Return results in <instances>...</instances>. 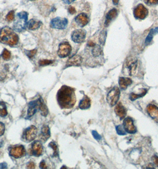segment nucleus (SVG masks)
Segmentation results:
<instances>
[{
    "mask_svg": "<svg viewBox=\"0 0 158 169\" xmlns=\"http://www.w3.org/2000/svg\"><path fill=\"white\" fill-rule=\"evenodd\" d=\"M57 101L62 109H70L73 107L76 102L74 90L72 88L63 85L57 93Z\"/></svg>",
    "mask_w": 158,
    "mask_h": 169,
    "instance_id": "nucleus-1",
    "label": "nucleus"
},
{
    "mask_svg": "<svg viewBox=\"0 0 158 169\" xmlns=\"http://www.w3.org/2000/svg\"><path fill=\"white\" fill-rule=\"evenodd\" d=\"M0 42L11 46H14L18 42V36L12 28L4 27L0 31Z\"/></svg>",
    "mask_w": 158,
    "mask_h": 169,
    "instance_id": "nucleus-2",
    "label": "nucleus"
},
{
    "mask_svg": "<svg viewBox=\"0 0 158 169\" xmlns=\"http://www.w3.org/2000/svg\"><path fill=\"white\" fill-rule=\"evenodd\" d=\"M28 14L26 11L18 13L14 23L13 29L17 32H22L27 27Z\"/></svg>",
    "mask_w": 158,
    "mask_h": 169,
    "instance_id": "nucleus-3",
    "label": "nucleus"
},
{
    "mask_svg": "<svg viewBox=\"0 0 158 169\" xmlns=\"http://www.w3.org/2000/svg\"><path fill=\"white\" fill-rule=\"evenodd\" d=\"M120 96V90L117 87H114L108 94L107 100L110 106L113 107L117 105Z\"/></svg>",
    "mask_w": 158,
    "mask_h": 169,
    "instance_id": "nucleus-4",
    "label": "nucleus"
},
{
    "mask_svg": "<svg viewBox=\"0 0 158 169\" xmlns=\"http://www.w3.org/2000/svg\"><path fill=\"white\" fill-rule=\"evenodd\" d=\"M38 134V130L36 126L32 125L24 131L23 138L25 141L31 142L36 137Z\"/></svg>",
    "mask_w": 158,
    "mask_h": 169,
    "instance_id": "nucleus-5",
    "label": "nucleus"
},
{
    "mask_svg": "<svg viewBox=\"0 0 158 169\" xmlns=\"http://www.w3.org/2000/svg\"><path fill=\"white\" fill-rule=\"evenodd\" d=\"M68 24V20L66 18L56 17L51 20L50 26L51 28L56 29H65Z\"/></svg>",
    "mask_w": 158,
    "mask_h": 169,
    "instance_id": "nucleus-6",
    "label": "nucleus"
},
{
    "mask_svg": "<svg viewBox=\"0 0 158 169\" xmlns=\"http://www.w3.org/2000/svg\"><path fill=\"white\" fill-rule=\"evenodd\" d=\"M9 154L13 157L18 158L22 157L26 154V150L23 146H16L11 147L9 151Z\"/></svg>",
    "mask_w": 158,
    "mask_h": 169,
    "instance_id": "nucleus-7",
    "label": "nucleus"
},
{
    "mask_svg": "<svg viewBox=\"0 0 158 169\" xmlns=\"http://www.w3.org/2000/svg\"><path fill=\"white\" fill-rule=\"evenodd\" d=\"M71 52V46L68 42H63L59 45L58 55L60 58H66Z\"/></svg>",
    "mask_w": 158,
    "mask_h": 169,
    "instance_id": "nucleus-8",
    "label": "nucleus"
},
{
    "mask_svg": "<svg viewBox=\"0 0 158 169\" xmlns=\"http://www.w3.org/2000/svg\"><path fill=\"white\" fill-rule=\"evenodd\" d=\"M86 32L83 29H77L74 30L71 34V39L74 42L80 44L83 42L86 38Z\"/></svg>",
    "mask_w": 158,
    "mask_h": 169,
    "instance_id": "nucleus-9",
    "label": "nucleus"
},
{
    "mask_svg": "<svg viewBox=\"0 0 158 169\" xmlns=\"http://www.w3.org/2000/svg\"><path fill=\"white\" fill-rule=\"evenodd\" d=\"M148 13L147 9L145 6L142 4H139L135 7L134 11V15L136 18L143 20L147 17Z\"/></svg>",
    "mask_w": 158,
    "mask_h": 169,
    "instance_id": "nucleus-10",
    "label": "nucleus"
},
{
    "mask_svg": "<svg viewBox=\"0 0 158 169\" xmlns=\"http://www.w3.org/2000/svg\"><path fill=\"white\" fill-rule=\"evenodd\" d=\"M30 151L34 156L39 157L41 156L44 151V148L42 143L39 141H34L32 145Z\"/></svg>",
    "mask_w": 158,
    "mask_h": 169,
    "instance_id": "nucleus-11",
    "label": "nucleus"
},
{
    "mask_svg": "<svg viewBox=\"0 0 158 169\" xmlns=\"http://www.w3.org/2000/svg\"><path fill=\"white\" fill-rule=\"evenodd\" d=\"M40 98L36 100L29 102L28 104V118H30L37 112L38 109L40 107Z\"/></svg>",
    "mask_w": 158,
    "mask_h": 169,
    "instance_id": "nucleus-12",
    "label": "nucleus"
},
{
    "mask_svg": "<svg viewBox=\"0 0 158 169\" xmlns=\"http://www.w3.org/2000/svg\"><path fill=\"white\" fill-rule=\"evenodd\" d=\"M123 126L125 131L129 134H134L137 131L133 119L129 117L124 119Z\"/></svg>",
    "mask_w": 158,
    "mask_h": 169,
    "instance_id": "nucleus-13",
    "label": "nucleus"
},
{
    "mask_svg": "<svg viewBox=\"0 0 158 169\" xmlns=\"http://www.w3.org/2000/svg\"><path fill=\"white\" fill-rule=\"evenodd\" d=\"M75 22L79 25V26L83 28L87 24V23L89 22V17L86 14L81 13L76 17Z\"/></svg>",
    "mask_w": 158,
    "mask_h": 169,
    "instance_id": "nucleus-14",
    "label": "nucleus"
},
{
    "mask_svg": "<svg viewBox=\"0 0 158 169\" xmlns=\"http://www.w3.org/2000/svg\"><path fill=\"white\" fill-rule=\"evenodd\" d=\"M82 58L79 55H74L70 58L67 61L66 64V67H71V66H80L82 63Z\"/></svg>",
    "mask_w": 158,
    "mask_h": 169,
    "instance_id": "nucleus-15",
    "label": "nucleus"
},
{
    "mask_svg": "<svg viewBox=\"0 0 158 169\" xmlns=\"http://www.w3.org/2000/svg\"><path fill=\"white\" fill-rule=\"evenodd\" d=\"M147 111L149 116L158 122V108L153 105H149L147 107Z\"/></svg>",
    "mask_w": 158,
    "mask_h": 169,
    "instance_id": "nucleus-16",
    "label": "nucleus"
},
{
    "mask_svg": "<svg viewBox=\"0 0 158 169\" xmlns=\"http://www.w3.org/2000/svg\"><path fill=\"white\" fill-rule=\"evenodd\" d=\"M50 135H51L50 129L49 126L47 125H44L41 129V132L40 134V140L44 142H45L49 139Z\"/></svg>",
    "mask_w": 158,
    "mask_h": 169,
    "instance_id": "nucleus-17",
    "label": "nucleus"
},
{
    "mask_svg": "<svg viewBox=\"0 0 158 169\" xmlns=\"http://www.w3.org/2000/svg\"><path fill=\"white\" fill-rule=\"evenodd\" d=\"M117 10L115 8H113L109 11L106 16V20L105 22V26L108 27L113 20L117 16Z\"/></svg>",
    "mask_w": 158,
    "mask_h": 169,
    "instance_id": "nucleus-18",
    "label": "nucleus"
},
{
    "mask_svg": "<svg viewBox=\"0 0 158 169\" xmlns=\"http://www.w3.org/2000/svg\"><path fill=\"white\" fill-rule=\"evenodd\" d=\"M115 112L120 119H123L125 118L126 115V110L125 108L121 104V103H118L117 105H116L115 108Z\"/></svg>",
    "mask_w": 158,
    "mask_h": 169,
    "instance_id": "nucleus-19",
    "label": "nucleus"
},
{
    "mask_svg": "<svg viewBox=\"0 0 158 169\" xmlns=\"http://www.w3.org/2000/svg\"><path fill=\"white\" fill-rule=\"evenodd\" d=\"M131 84L132 80L130 78H125V77L119 78V85L121 90H125Z\"/></svg>",
    "mask_w": 158,
    "mask_h": 169,
    "instance_id": "nucleus-20",
    "label": "nucleus"
},
{
    "mask_svg": "<svg viewBox=\"0 0 158 169\" xmlns=\"http://www.w3.org/2000/svg\"><path fill=\"white\" fill-rule=\"evenodd\" d=\"M42 23L34 19H31L27 24V28L30 30H35L40 28Z\"/></svg>",
    "mask_w": 158,
    "mask_h": 169,
    "instance_id": "nucleus-21",
    "label": "nucleus"
},
{
    "mask_svg": "<svg viewBox=\"0 0 158 169\" xmlns=\"http://www.w3.org/2000/svg\"><path fill=\"white\" fill-rule=\"evenodd\" d=\"M79 108L83 110L89 109L90 107V99L87 96H85L79 103Z\"/></svg>",
    "mask_w": 158,
    "mask_h": 169,
    "instance_id": "nucleus-22",
    "label": "nucleus"
},
{
    "mask_svg": "<svg viewBox=\"0 0 158 169\" xmlns=\"http://www.w3.org/2000/svg\"><path fill=\"white\" fill-rule=\"evenodd\" d=\"M39 110L41 115L43 116H46L48 115V108L46 107V105L44 103V101L43 100L42 97H40V107H39Z\"/></svg>",
    "mask_w": 158,
    "mask_h": 169,
    "instance_id": "nucleus-23",
    "label": "nucleus"
},
{
    "mask_svg": "<svg viewBox=\"0 0 158 169\" xmlns=\"http://www.w3.org/2000/svg\"><path fill=\"white\" fill-rule=\"evenodd\" d=\"M158 33V28H152V29L150 30V33H149V35H148L146 39V42H145L146 45L149 44L152 41L153 36H154L155 34Z\"/></svg>",
    "mask_w": 158,
    "mask_h": 169,
    "instance_id": "nucleus-24",
    "label": "nucleus"
},
{
    "mask_svg": "<svg viewBox=\"0 0 158 169\" xmlns=\"http://www.w3.org/2000/svg\"><path fill=\"white\" fill-rule=\"evenodd\" d=\"M147 93V90L146 89H143V91L141 92V94L139 95V94H135L134 93H131L130 95V99L132 101H134L136 99L140 98L141 97L145 96Z\"/></svg>",
    "mask_w": 158,
    "mask_h": 169,
    "instance_id": "nucleus-25",
    "label": "nucleus"
},
{
    "mask_svg": "<svg viewBox=\"0 0 158 169\" xmlns=\"http://www.w3.org/2000/svg\"><path fill=\"white\" fill-rule=\"evenodd\" d=\"M7 114L8 112L6 104L3 101H0V116L3 118L6 117Z\"/></svg>",
    "mask_w": 158,
    "mask_h": 169,
    "instance_id": "nucleus-26",
    "label": "nucleus"
},
{
    "mask_svg": "<svg viewBox=\"0 0 158 169\" xmlns=\"http://www.w3.org/2000/svg\"><path fill=\"white\" fill-rule=\"evenodd\" d=\"M101 47L99 45H95L92 49V54L94 56H99L101 55Z\"/></svg>",
    "mask_w": 158,
    "mask_h": 169,
    "instance_id": "nucleus-27",
    "label": "nucleus"
},
{
    "mask_svg": "<svg viewBox=\"0 0 158 169\" xmlns=\"http://www.w3.org/2000/svg\"><path fill=\"white\" fill-rule=\"evenodd\" d=\"M48 146L51 147L54 151L52 156H55V157L58 156V147H57V145L54 142H51L49 144Z\"/></svg>",
    "mask_w": 158,
    "mask_h": 169,
    "instance_id": "nucleus-28",
    "label": "nucleus"
},
{
    "mask_svg": "<svg viewBox=\"0 0 158 169\" xmlns=\"http://www.w3.org/2000/svg\"><path fill=\"white\" fill-rule=\"evenodd\" d=\"M106 37H107V32L105 30L102 31L101 34H100V36H99V42L102 45H104V44L105 42Z\"/></svg>",
    "mask_w": 158,
    "mask_h": 169,
    "instance_id": "nucleus-29",
    "label": "nucleus"
},
{
    "mask_svg": "<svg viewBox=\"0 0 158 169\" xmlns=\"http://www.w3.org/2000/svg\"><path fill=\"white\" fill-rule=\"evenodd\" d=\"M2 56L3 58V59L4 60H9L10 59V57H11V54L9 51H8L7 49H5L4 51H3V54H2Z\"/></svg>",
    "mask_w": 158,
    "mask_h": 169,
    "instance_id": "nucleus-30",
    "label": "nucleus"
},
{
    "mask_svg": "<svg viewBox=\"0 0 158 169\" xmlns=\"http://www.w3.org/2000/svg\"><path fill=\"white\" fill-rule=\"evenodd\" d=\"M116 130H117V132L119 135H123L126 134V131L124 130V126H123L122 125L117 126L116 127Z\"/></svg>",
    "mask_w": 158,
    "mask_h": 169,
    "instance_id": "nucleus-31",
    "label": "nucleus"
},
{
    "mask_svg": "<svg viewBox=\"0 0 158 169\" xmlns=\"http://www.w3.org/2000/svg\"><path fill=\"white\" fill-rule=\"evenodd\" d=\"M14 11L12 10V11H10L8 13V14L7 15L6 20L8 22H11L14 20Z\"/></svg>",
    "mask_w": 158,
    "mask_h": 169,
    "instance_id": "nucleus-32",
    "label": "nucleus"
},
{
    "mask_svg": "<svg viewBox=\"0 0 158 169\" xmlns=\"http://www.w3.org/2000/svg\"><path fill=\"white\" fill-rule=\"evenodd\" d=\"M52 62H53V61H51V60L43 59V60L40 61L39 64H40V66H46V65H50Z\"/></svg>",
    "mask_w": 158,
    "mask_h": 169,
    "instance_id": "nucleus-33",
    "label": "nucleus"
},
{
    "mask_svg": "<svg viewBox=\"0 0 158 169\" xmlns=\"http://www.w3.org/2000/svg\"><path fill=\"white\" fill-rule=\"evenodd\" d=\"M145 3L149 6L156 5L158 4V0H144Z\"/></svg>",
    "mask_w": 158,
    "mask_h": 169,
    "instance_id": "nucleus-34",
    "label": "nucleus"
},
{
    "mask_svg": "<svg viewBox=\"0 0 158 169\" xmlns=\"http://www.w3.org/2000/svg\"><path fill=\"white\" fill-rule=\"evenodd\" d=\"M36 52H37V50L36 49H34V50L28 51L26 54H27V56H28L29 58H32V57H34L35 55Z\"/></svg>",
    "mask_w": 158,
    "mask_h": 169,
    "instance_id": "nucleus-35",
    "label": "nucleus"
},
{
    "mask_svg": "<svg viewBox=\"0 0 158 169\" xmlns=\"http://www.w3.org/2000/svg\"><path fill=\"white\" fill-rule=\"evenodd\" d=\"M92 135L93 136V137L97 140H100L101 139V136L99 135L96 131H92Z\"/></svg>",
    "mask_w": 158,
    "mask_h": 169,
    "instance_id": "nucleus-36",
    "label": "nucleus"
},
{
    "mask_svg": "<svg viewBox=\"0 0 158 169\" xmlns=\"http://www.w3.org/2000/svg\"><path fill=\"white\" fill-rule=\"evenodd\" d=\"M5 132V126L3 123L0 122V136H3Z\"/></svg>",
    "mask_w": 158,
    "mask_h": 169,
    "instance_id": "nucleus-37",
    "label": "nucleus"
},
{
    "mask_svg": "<svg viewBox=\"0 0 158 169\" xmlns=\"http://www.w3.org/2000/svg\"><path fill=\"white\" fill-rule=\"evenodd\" d=\"M68 10L69 13L71 14H75L76 13V9L74 8V7H70L68 8Z\"/></svg>",
    "mask_w": 158,
    "mask_h": 169,
    "instance_id": "nucleus-38",
    "label": "nucleus"
},
{
    "mask_svg": "<svg viewBox=\"0 0 158 169\" xmlns=\"http://www.w3.org/2000/svg\"><path fill=\"white\" fill-rule=\"evenodd\" d=\"M40 169H46L47 168V166L46 165L45 161L44 160H42L40 164Z\"/></svg>",
    "mask_w": 158,
    "mask_h": 169,
    "instance_id": "nucleus-39",
    "label": "nucleus"
},
{
    "mask_svg": "<svg viewBox=\"0 0 158 169\" xmlns=\"http://www.w3.org/2000/svg\"><path fill=\"white\" fill-rule=\"evenodd\" d=\"M152 160L155 164L158 166V157L156 156H153Z\"/></svg>",
    "mask_w": 158,
    "mask_h": 169,
    "instance_id": "nucleus-40",
    "label": "nucleus"
},
{
    "mask_svg": "<svg viewBox=\"0 0 158 169\" xmlns=\"http://www.w3.org/2000/svg\"><path fill=\"white\" fill-rule=\"evenodd\" d=\"M28 169H34L35 168V165L33 162H30L28 164Z\"/></svg>",
    "mask_w": 158,
    "mask_h": 169,
    "instance_id": "nucleus-41",
    "label": "nucleus"
},
{
    "mask_svg": "<svg viewBox=\"0 0 158 169\" xmlns=\"http://www.w3.org/2000/svg\"><path fill=\"white\" fill-rule=\"evenodd\" d=\"M64 1V3H65L66 4H70L71 3H73L74 1L76 0H62Z\"/></svg>",
    "mask_w": 158,
    "mask_h": 169,
    "instance_id": "nucleus-42",
    "label": "nucleus"
},
{
    "mask_svg": "<svg viewBox=\"0 0 158 169\" xmlns=\"http://www.w3.org/2000/svg\"><path fill=\"white\" fill-rule=\"evenodd\" d=\"M7 164L6 163H1L0 164V168L1 169H6L7 168Z\"/></svg>",
    "mask_w": 158,
    "mask_h": 169,
    "instance_id": "nucleus-43",
    "label": "nucleus"
},
{
    "mask_svg": "<svg viewBox=\"0 0 158 169\" xmlns=\"http://www.w3.org/2000/svg\"><path fill=\"white\" fill-rule=\"evenodd\" d=\"M113 3L115 4V5H117L118 4L119 0H113Z\"/></svg>",
    "mask_w": 158,
    "mask_h": 169,
    "instance_id": "nucleus-44",
    "label": "nucleus"
},
{
    "mask_svg": "<svg viewBox=\"0 0 158 169\" xmlns=\"http://www.w3.org/2000/svg\"><path fill=\"white\" fill-rule=\"evenodd\" d=\"M30 1H34V0H30Z\"/></svg>",
    "mask_w": 158,
    "mask_h": 169,
    "instance_id": "nucleus-45",
    "label": "nucleus"
}]
</instances>
